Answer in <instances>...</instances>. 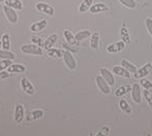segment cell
<instances>
[{"instance_id":"obj_1","label":"cell","mask_w":152,"mask_h":136,"mask_svg":"<svg viewBox=\"0 0 152 136\" xmlns=\"http://www.w3.org/2000/svg\"><path fill=\"white\" fill-rule=\"evenodd\" d=\"M21 51L25 54H33V55H42V47L35 44H26L21 47Z\"/></svg>"},{"instance_id":"obj_2","label":"cell","mask_w":152,"mask_h":136,"mask_svg":"<svg viewBox=\"0 0 152 136\" xmlns=\"http://www.w3.org/2000/svg\"><path fill=\"white\" fill-rule=\"evenodd\" d=\"M95 82L96 85H97L98 89L104 95H109L111 92V87L109 85V83L104 80V78L102 76V75H98V76L95 77Z\"/></svg>"},{"instance_id":"obj_3","label":"cell","mask_w":152,"mask_h":136,"mask_svg":"<svg viewBox=\"0 0 152 136\" xmlns=\"http://www.w3.org/2000/svg\"><path fill=\"white\" fill-rule=\"evenodd\" d=\"M151 72H152V64L151 62H147L145 66H143L142 68L138 69V70L134 73V77L136 79L144 78V77L148 76Z\"/></svg>"},{"instance_id":"obj_4","label":"cell","mask_w":152,"mask_h":136,"mask_svg":"<svg viewBox=\"0 0 152 136\" xmlns=\"http://www.w3.org/2000/svg\"><path fill=\"white\" fill-rule=\"evenodd\" d=\"M63 61L65 66L67 67L69 70H76L77 68V61L75 59L74 55L70 53V51L64 50L63 51Z\"/></svg>"},{"instance_id":"obj_5","label":"cell","mask_w":152,"mask_h":136,"mask_svg":"<svg viewBox=\"0 0 152 136\" xmlns=\"http://www.w3.org/2000/svg\"><path fill=\"white\" fill-rule=\"evenodd\" d=\"M36 10L38 12L42 13V14H46L50 17H53L55 15V10H54V7L51 6L50 4L48 3H45V2H38L36 3Z\"/></svg>"},{"instance_id":"obj_6","label":"cell","mask_w":152,"mask_h":136,"mask_svg":"<svg viewBox=\"0 0 152 136\" xmlns=\"http://www.w3.org/2000/svg\"><path fill=\"white\" fill-rule=\"evenodd\" d=\"M3 12H4V14H5L7 20L10 21L12 24H16V23L18 22V15H17L16 10H15L14 8L10 7V6H7V5H4Z\"/></svg>"},{"instance_id":"obj_7","label":"cell","mask_w":152,"mask_h":136,"mask_svg":"<svg viewBox=\"0 0 152 136\" xmlns=\"http://www.w3.org/2000/svg\"><path fill=\"white\" fill-rule=\"evenodd\" d=\"M132 99L136 104H141L142 103V96H141V86L140 84L134 83L132 86Z\"/></svg>"},{"instance_id":"obj_8","label":"cell","mask_w":152,"mask_h":136,"mask_svg":"<svg viewBox=\"0 0 152 136\" xmlns=\"http://www.w3.org/2000/svg\"><path fill=\"white\" fill-rule=\"evenodd\" d=\"M99 74L102 75V77H104V80L108 82L110 86H113L115 84V77H114V74H113V72L111 73V71H109L108 69L102 68L99 70Z\"/></svg>"},{"instance_id":"obj_9","label":"cell","mask_w":152,"mask_h":136,"mask_svg":"<svg viewBox=\"0 0 152 136\" xmlns=\"http://www.w3.org/2000/svg\"><path fill=\"white\" fill-rule=\"evenodd\" d=\"M125 48V43L123 41H119L117 43H114V44H111L107 47V51L109 53H118L122 51Z\"/></svg>"},{"instance_id":"obj_10","label":"cell","mask_w":152,"mask_h":136,"mask_svg":"<svg viewBox=\"0 0 152 136\" xmlns=\"http://www.w3.org/2000/svg\"><path fill=\"white\" fill-rule=\"evenodd\" d=\"M15 122L17 124H20L22 123L23 118H24V107L21 104H16L15 107Z\"/></svg>"},{"instance_id":"obj_11","label":"cell","mask_w":152,"mask_h":136,"mask_svg":"<svg viewBox=\"0 0 152 136\" xmlns=\"http://www.w3.org/2000/svg\"><path fill=\"white\" fill-rule=\"evenodd\" d=\"M113 74L117 75L119 77H123V78H130V73L127 70L123 68L122 66H115L112 69Z\"/></svg>"},{"instance_id":"obj_12","label":"cell","mask_w":152,"mask_h":136,"mask_svg":"<svg viewBox=\"0 0 152 136\" xmlns=\"http://www.w3.org/2000/svg\"><path fill=\"white\" fill-rule=\"evenodd\" d=\"M21 86H22V89L24 90V92L27 95H33L34 92H35L33 85H32L28 79H26V78H23L22 80H21Z\"/></svg>"},{"instance_id":"obj_13","label":"cell","mask_w":152,"mask_h":136,"mask_svg":"<svg viewBox=\"0 0 152 136\" xmlns=\"http://www.w3.org/2000/svg\"><path fill=\"white\" fill-rule=\"evenodd\" d=\"M109 10L108 5L104 3H95L90 7V13L91 14H98V13H102V12H107Z\"/></svg>"},{"instance_id":"obj_14","label":"cell","mask_w":152,"mask_h":136,"mask_svg":"<svg viewBox=\"0 0 152 136\" xmlns=\"http://www.w3.org/2000/svg\"><path fill=\"white\" fill-rule=\"evenodd\" d=\"M57 41H58V35H57V34H52V35L48 36V38L45 41L44 48L46 49V50L52 48V47L54 46L55 44H56Z\"/></svg>"},{"instance_id":"obj_15","label":"cell","mask_w":152,"mask_h":136,"mask_svg":"<svg viewBox=\"0 0 152 136\" xmlns=\"http://www.w3.org/2000/svg\"><path fill=\"white\" fill-rule=\"evenodd\" d=\"M132 92V86H130L129 84H127V85H122L115 90V96L120 98V97L124 96V95L128 94V92Z\"/></svg>"},{"instance_id":"obj_16","label":"cell","mask_w":152,"mask_h":136,"mask_svg":"<svg viewBox=\"0 0 152 136\" xmlns=\"http://www.w3.org/2000/svg\"><path fill=\"white\" fill-rule=\"evenodd\" d=\"M47 21L46 20H42V21H39V22H36V23H33L31 24L30 26V30L32 32H38V31H42V29L47 27Z\"/></svg>"},{"instance_id":"obj_17","label":"cell","mask_w":152,"mask_h":136,"mask_svg":"<svg viewBox=\"0 0 152 136\" xmlns=\"http://www.w3.org/2000/svg\"><path fill=\"white\" fill-rule=\"evenodd\" d=\"M47 54L50 57H54V58H60L61 56H63V50L58 48H50L47 50Z\"/></svg>"},{"instance_id":"obj_18","label":"cell","mask_w":152,"mask_h":136,"mask_svg":"<svg viewBox=\"0 0 152 136\" xmlns=\"http://www.w3.org/2000/svg\"><path fill=\"white\" fill-rule=\"evenodd\" d=\"M25 71H26V68L20 64H12L8 67V72L10 73H23Z\"/></svg>"},{"instance_id":"obj_19","label":"cell","mask_w":152,"mask_h":136,"mask_svg":"<svg viewBox=\"0 0 152 136\" xmlns=\"http://www.w3.org/2000/svg\"><path fill=\"white\" fill-rule=\"evenodd\" d=\"M5 5L10 6V7L14 8V10H22V8H23V4L20 0H6Z\"/></svg>"},{"instance_id":"obj_20","label":"cell","mask_w":152,"mask_h":136,"mask_svg":"<svg viewBox=\"0 0 152 136\" xmlns=\"http://www.w3.org/2000/svg\"><path fill=\"white\" fill-rule=\"evenodd\" d=\"M63 34H64V38H65V41L69 45H77L78 44V41L76 40V36H75L74 34L69 31V30H64Z\"/></svg>"},{"instance_id":"obj_21","label":"cell","mask_w":152,"mask_h":136,"mask_svg":"<svg viewBox=\"0 0 152 136\" xmlns=\"http://www.w3.org/2000/svg\"><path fill=\"white\" fill-rule=\"evenodd\" d=\"M119 108H120L125 114L132 113V108H130L129 104H128L127 101L124 100V99H121V100L119 101Z\"/></svg>"},{"instance_id":"obj_22","label":"cell","mask_w":152,"mask_h":136,"mask_svg":"<svg viewBox=\"0 0 152 136\" xmlns=\"http://www.w3.org/2000/svg\"><path fill=\"white\" fill-rule=\"evenodd\" d=\"M90 46L93 50H97L98 47H99V34L97 32H95V33H93L91 35Z\"/></svg>"},{"instance_id":"obj_23","label":"cell","mask_w":152,"mask_h":136,"mask_svg":"<svg viewBox=\"0 0 152 136\" xmlns=\"http://www.w3.org/2000/svg\"><path fill=\"white\" fill-rule=\"evenodd\" d=\"M121 66L123 67L125 70H127L129 73H132L134 74V72H136L138 69H137V67L134 66V64H132V62H129L128 60H125V59H123V60H121Z\"/></svg>"},{"instance_id":"obj_24","label":"cell","mask_w":152,"mask_h":136,"mask_svg":"<svg viewBox=\"0 0 152 136\" xmlns=\"http://www.w3.org/2000/svg\"><path fill=\"white\" fill-rule=\"evenodd\" d=\"M92 2H93V0H83V2L79 6V12L85 13L87 10H89L92 6Z\"/></svg>"},{"instance_id":"obj_25","label":"cell","mask_w":152,"mask_h":136,"mask_svg":"<svg viewBox=\"0 0 152 136\" xmlns=\"http://www.w3.org/2000/svg\"><path fill=\"white\" fill-rule=\"evenodd\" d=\"M42 116H44V111L40 110V109H36V110H33V111L29 113V116H27V120H38V118H42Z\"/></svg>"},{"instance_id":"obj_26","label":"cell","mask_w":152,"mask_h":136,"mask_svg":"<svg viewBox=\"0 0 152 136\" xmlns=\"http://www.w3.org/2000/svg\"><path fill=\"white\" fill-rule=\"evenodd\" d=\"M90 35H91V32L89 31V30H82V31H79L75 36H76V40L78 41V42H81V41L89 38Z\"/></svg>"},{"instance_id":"obj_27","label":"cell","mask_w":152,"mask_h":136,"mask_svg":"<svg viewBox=\"0 0 152 136\" xmlns=\"http://www.w3.org/2000/svg\"><path fill=\"white\" fill-rule=\"evenodd\" d=\"M1 43H2V48L4 50H8L10 48V34L5 33L3 34L2 36V40H1Z\"/></svg>"},{"instance_id":"obj_28","label":"cell","mask_w":152,"mask_h":136,"mask_svg":"<svg viewBox=\"0 0 152 136\" xmlns=\"http://www.w3.org/2000/svg\"><path fill=\"white\" fill-rule=\"evenodd\" d=\"M120 38H121V41H123L125 44H128L130 42V36H129V33H128L127 29L125 27H122L121 30H120Z\"/></svg>"},{"instance_id":"obj_29","label":"cell","mask_w":152,"mask_h":136,"mask_svg":"<svg viewBox=\"0 0 152 136\" xmlns=\"http://www.w3.org/2000/svg\"><path fill=\"white\" fill-rule=\"evenodd\" d=\"M0 58H2V59H10L12 60L15 58V54L12 52H10V51L8 50H0Z\"/></svg>"},{"instance_id":"obj_30","label":"cell","mask_w":152,"mask_h":136,"mask_svg":"<svg viewBox=\"0 0 152 136\" xmlns=\"http://www.w3.org/2000/svg\"><path fill=\"white\" fill-rule=\"evenodd\" d=\"M140 85L142 86V87L144 88V89L152 90V82L149 81L148 79H145V77H144V78H141Z\"/></svg>"},{"instance_id":"obj_31","label":"cell","mask_w":152,"mask_h":136,"mask_svg":"<svg viewBox=\"0 0 152 136\" xmlns=\"http://www.w3.org/2000/svg\"><path fill=\"white\" fill-rule=\"evenodd\" d=\"M119 2L127 8H134L137 6V2L134 0H119Z\"/></svg>"},{"instance_id":"obj_32","label":"cell","mask_w":152,"mask_h":136,"mask_svg":"<svg viewBox=\"0 0 152 136\" xmlns=\"http://www.w3.org/2000/svg\"><path fill=\"white\" fill-rule=\"evenodd\" d=\"M143 94H144V99L146 100L147 104L150 107H152V92L151 90L145 89L144 92H143Z\"/></svg>"},{"instance_id":"obj_33","label":"cell","mask_w":152,"mask_h":136,"mask_svg":"<svg viewBox=\"0 0 152 136\" xmlns=\"http://www.w3.org/2000/svg\"><path fill=\"white\" fill-rule=\"evenodd\" d=\"M30 40H31V42L33 43V44L37 45V46H39V47H44L45 42H44V40H42V38H39V36L33 35V36H31Z\"/></svg>"},{"instance_id":"obj_34","label":"cell","mask_w":152,"mask_h":136,"mask_svg":"<svg viewBox=\"0 0 152 136\" xmlns=\"http://www.w3.org/2000/svg\"><path fill=\"white\" fill-rule=\"evenodd\" d=\"M10 64H12V60L10 59H3L2 61H0V71H4Z\"/></svg>"},{"instance_id":"obj_35","label":"cell","mask_w":152,"mask_h":136,"mask_svg":"<svg viewBox=\"0 0 152 136\" xmlns=\"http://www.w3.org/2000/svg\"><path fill=\"white\" fill-rule=\"evenodd\" d=\"M145 25H146V29L148 33L150 34V36H152V19L147 18L145 20Z\"/></svg>"},{"instance_id":"obj_36","label":"cell","mask_w":152,"mask_h":136,"mask_svg":"<svg viewBox=\"0 0 152 136\" xmlns=\"http://www.w3.org/2000/svg\"><path fill=\"white\" fill-rule=\"evenodd\" d=\"M12 76V74H10V72H5V71H0V80L2 79L8 78V77Z\"/></svg>"},{"instance_id":"obj_37","label":"cell","mask_w":152,"mask_h":136,"mask_svg":"<svg viewBox=\"0 0 152 136\" xmlns=\"http://www.w3.org/2000/svg\"><path fill=\"white\" fill-rule=\"evenodd\" d=\"M3 1H4V2H5V1H6V0H0V3H1V2H3Z\"/></svg>"},{"instance_id":"obj_38","label":"cell","mask_w":152,"mask_h":136,"mask_svg":"<svg viewBox=\"0 0 152 136\" xmlns=\"http://www.w3.org/2000/svg\"><path fill=\"white\" fill-rule=\"evenodd\" d=\"M2 47V43H1V41H0V48Z\"/></svg>"},{"instance_id":"obj_39","label":"cell","mask_w":152,"mask_h":136,"mask_svg":"<svg viewBox=\"0 0 152 136\" xmlns=\"http://www.w3.org/2000/svg\"><path fill=\"white\" fill-rule=\"evenodd\" d=\"M151 92H152V90H151Z\"/></svg>"}]
</instances>
